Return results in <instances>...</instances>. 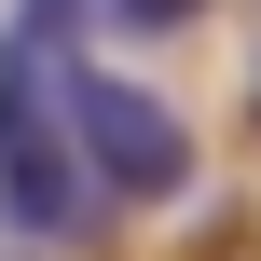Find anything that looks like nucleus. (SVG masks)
<instances>
[{"mask_svg":"<svg viewBox=\"0 0 261 261\" xmlns=\"http://www.w3.org/2000/svg\"><path fill=\"white\" fill-rule=\"evenodd\" d=\"M69 138H83V179H96L110 206H165V193H193V124H179L151 83L69 69Z\"/></svg>","mask_w":261,"mask_h":261,"instance_id":"1","label":"nucleus"},{"mask_svg":"<svg viewBox=\"0 0 261 261\" xmlns=\"http://www.w3.org/2000/svg\"><path fill=\"white\" fill-rule=\"evenodd\" d=\"M96 14H110V28H193L206 0H96Z\"/></svg>","mask_w":261,"mask_h":261,"instance_id":"2","label":"nucleus"}]
</instances>
